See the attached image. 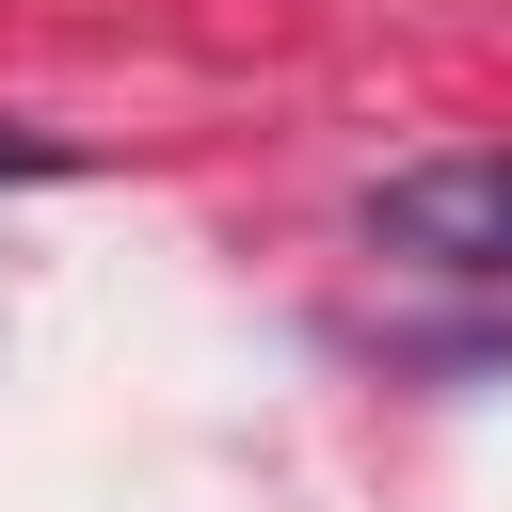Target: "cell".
Segmentation results:
<instances>
[{
	"label": "cell",
	"mask_w": 512,
	"mask_h": 512,
	"mask_svg": "<svg viewBox=\"0 0 512 512\" xmlns=\"http://www.w3.org/2000/svg\"><path fill=\"white\" fill-rule=\"evenodd\" d=\"M368 256L448 272V288H512V144H448L368 176Z\"/></svg>",
	"instance_id": "obj_1"
},
{
	"label": "cell",
	"mask_w": 512,
	"mask_h": 512,
	"mask_svg": "<svg viewBox=\"0 0 512 512\" xmlns=\"http://www.w3.org/2000/svg\"><path fill=\"white\" fill-rule=\"evenodd\" d=\"M32 176H80V144H64V128H16V112H0V192H32Z\"/></svg>",
	"instance_id": "obj_2"
}]
</instances>
